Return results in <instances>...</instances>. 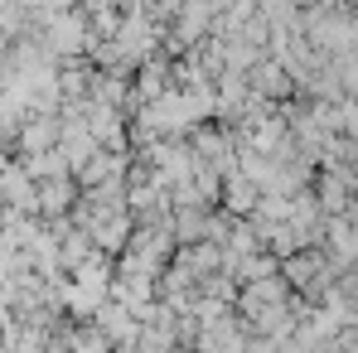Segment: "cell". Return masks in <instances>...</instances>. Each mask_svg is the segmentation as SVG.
Returning a JSON list of instances; mask_svg holds the SVG:
<instances>
[{
  "mask_svg": "<svg viewBox=\"0 0 358 353\" xmlns=\"http://www.w3.org/2000/svg\"><path fill=\"white\" fill-rule=\"evenodd\" d=\"M228 203H233V208H247V203H252V184L233 179V184H228Z\"/></svg>",
  "mask_w": 358,
  "mask_h": 353,
  "instance_id": "277c9868",
  "label": "cell"
},
{
  "mask_svg": "<svg viewBox=\"0 0 358 353\" xmlns=\"http://www.w3.org/2000/svg\"><path fill=\"white\" fill-rule=\"evenodd\" d=\"M0 170H5V136H0Z\"/></svg>",
  "mask_w": 358,
  "mask_h": 353,
  "instance_id": "5b68a950",
  "label": "cell"
},
{
  "mask_svg": "<svg viewBox=\"0 0 358 353\" xmlns=\"http://www.w3.org/2000/svg\"><path fill=\"white\" fill-rule=\"evenodd\" d=\"M44 24H49V39H44V49H54V54H78L83 49V20L68 10V15H44Z\"/></svg>",
  "mask_w": 358,
  "mask_h": 353,
  "instance_id": "7a4b0ae2",
  "label": "cell"
},
{
  "mask_svg": "<svg viewBox=\"0 0 358 353\" xmlns=\"http://www.w3.org/2000/svg\"><path fill=\"white\" fill-rule=\"evenodd\" d=\"M68 203H73V184H68V179L39 184V213H63Z\"/></svg>",
  "mask_w": 358,
  "mask_h": 353,
  "instance_id": "3957f363",
  "label": "cell"
},
{
  "mask_svg": "<svg viewBox=\"0 0 358 353\" xmlns=\"http://www.w3.org/2000/svg\"><path fill=\"white\" fill-rule=\"evenodd\" d=\"M59 126L63 121L54 112H39V117H29L20 126V150L24 155H44V150H59Z\"/></svg>",
  "mask_w": 358,
  "mask_h": 353,
  "instance_id": "6da1fadb",
  "label": "cell"
}]
</instances>
